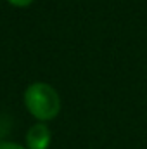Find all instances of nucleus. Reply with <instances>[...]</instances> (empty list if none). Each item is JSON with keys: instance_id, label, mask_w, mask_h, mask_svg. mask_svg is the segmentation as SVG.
Instances as JSON below:
<instances>
[{"instance_id": "nucleus-1", "label": "nucleus", "mask_w": 147, "mask_h": 149, "mask_svg": "<svg viewBox=\"0 0 147 149\" xmlns=\"http://www.w3.org/2000/svg\"><path fill=\"white\" fill-rule=\"evenodd\" d=\"M24 104L28 111L40 121L54 120L61 111V97L49 83H31L24 92Z\"/></svg>"}, {"instance_id": "nucleus-3", "label": "nucleus", "mask_w": 147, "mask_h": 149, "mask_svg": "<svg viewBox=\"0 0 147 149\" xmlns=\"http://www.w3.org/2000/svg\"><path fill=\"white\" fill-rule=\"evenodd\" d=\"M0 149H24L19 144H14V142H0Z\"/></svg>"}, {"instance_id": "nucleus-4", "label": "nucleus", "mask_w": 147, "mask_h": 149, "mask_svg": "<svg viewBox=\"0 0 147 149\" xmlns=\"http://www.w3.org/2000/svg\"><path fill=\"white\" fill-rule=\"evenodd\" d=\"M12 5H16V7H26V5H30V3H33V0H9Z\"/></svg>"}, {"instance_id": "nucleus-2", "label": "nucleus", "mask_w": 147, "mask_h": 149, "mask_svg": "<svg viewBox=\"0 0 147 149\" xmlns=\"http://www.w3.org/2000/svg\"><path fill=\"white\" fill-rule=\"evenodd\" d=\"M50 130L45 123L33 125L26 134V144L28 149H47L50 144Z\"/></svg>"}]
</instances>
